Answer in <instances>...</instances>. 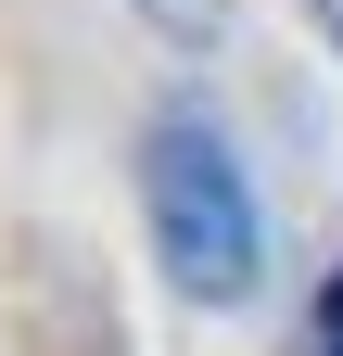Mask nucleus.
Segmentation results:
<instances>
[{"instance_id": "f03ea898", "label": "nucleus", "mask_w": 343, "mask_h": 356, "mask_svg": "<svg viewBox=\"0 0 343 356\" xmlns=\"http://www.w3.org/2000/svg\"><path fill=\"white\" fill-rule=\"evenodd\" d=\"M318 356H343V267H331V293H318Z\"/></svg>"}, {"instance_id": "f257e3e1", "label": "nucleus", "mask_w": 343, "mask_h": 356, "mask_svg": "<svg viewBox=\"0 0 343 356\" xmlns=\"http://www.w3.org/2000/svg\"><path fill=\"white\" fill-rule=\"evenodd\" d=\"M140 204H153L165 280H178L191 305H242L254 293L267 229H254V191H242V165H229V140L203 115H165L153 140H140Z\"/></svg>"}]
</instances>
